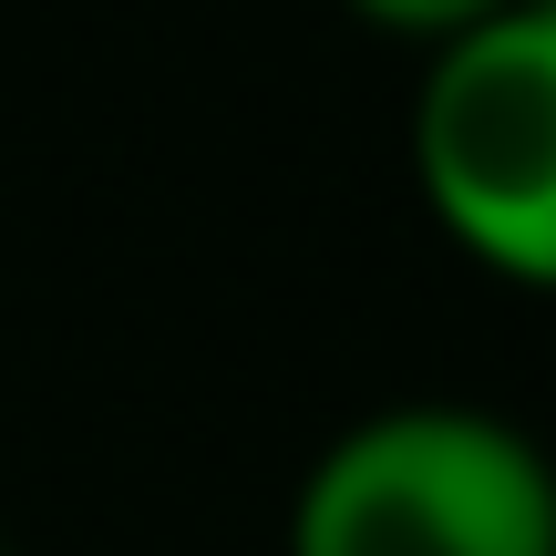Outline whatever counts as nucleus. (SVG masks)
Wrapping results in <instances>:
<instances>
[{
	"instance_id": "f257e3e1",
	"label": "nucleus",
	"mask_w": 556,
	"mask_h": 556,
	"mask_svg": "<svg viewBox=\"0 0 556 556\" xmlns=\"http://www.w3.org/2000/svg\"><path fill=\"white\" fill-rule=\"evenodd\" d=\"M289 556H556V464L475 402L361 413L299 475Z\"/></svg>"
},
{
	"instance_id": "f03ea898",
	"label": "nucleus",
	"mask_w": 556,
	"mask_h": 556,
	"mask_svg": "<svg viewBox=\"0 0 556 556\" xmlns=\"http://www.w3.org/2000/svg\"><path fill=\"white\" fill-rule=\"evenodd\" d=\"M413 186L475 268L556 289V11L433 41L413 83Z\"/></svg>"
},
{
	"instance_id": "7ed1b4c3",
	"label": "nucleus",
	"mask_w": 556,
	"mask_h": 556,
	"mask_svg": "<svg viewBox=\"0 0 556 556\" xmlns=\"http://www.w3.org/2000/svg\"><path fill=\"white\" fill-rule=\"evenodd\" d=\"M351 11L381 21V31H413V41H454V31H475V21L516 11V0H351Z\"/></svg>"
},
{
	"instance_id": "20e7f679",
	"label": "nucleus",
	"mask_w": 556,
	"mask_h": 556,
	"mask_svg": "<svg viewBox=\"0 0 556 556\" xmlns=\"http://www.w3.org/2000/svg\"><path fill=\"white\" fill-rule=\"evenodd\" d=\"M0 556H11V546H0Z\"/></svg>"
}]
</instances>
